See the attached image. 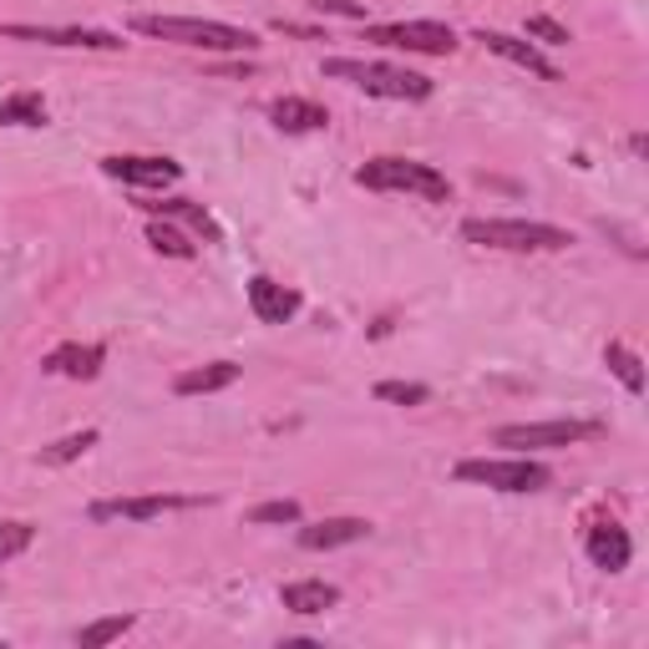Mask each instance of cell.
Returning <instances> with one entry per match:
<instances>
[{
  "instance_id": "cell-17",
  "label": "cell",
  "mask_w": 649,
  "mask_h": 649,
  "mask_svg": "<svg viewBox=\"0 0 649 649\" xmlns=\"http://www.w3.org/2000/svg\"><path fill=\"white\" fill-rule=\"evenodd\" d=\"M269 118H275V127H284V133H320V127L331 122V112L320 102H305V97H279V102H269Z\"/></svg>"
},
{
  "instance_id": "cell-3",
  "label": "cell",
  "mask_w": 649,
  "mask_h": 649,
  "mask_svg": "<svg viewBox=\"0 0 649 649\" xmlns=\"http://www.w3.org/2000/svg\"><path fill=\"white\" fill-rule=\"evenodd\" d=\"M325 77L350 81L371 97H396V102H426L432 97V81L416 77L406 67H385V61H356V56H331L325 61Z\"/></svg>"
},
{
  "instance_id": "cell-7",
  "label": "cell",
  "mask_w": 649,
  "mask_h": 649,
  "mask_svg": "<svg viewBox=\"0 0 649 649\" xmlns=\"http://www.w3.org/2000/svg\"><path fill=\"white\" fill-rule=\"evenodd\" d=\"M366 41L381 46H401V52H422V56H447L457 52V31L441 21H396V26H371Z\"/></svg>"
},
{
  "instance_id": "cell-15",
  "label": "cell",
  "mask_w": 649,
  "mask_h": 649,
  "mask_svg": "<svg viewBox=\"0 0 649 649\" xmlns=\"http://www.w3.org/2000/svg\"><path fill=\"white\" fill-rule=\"evenodd\" d=\"M629 533L619 528V523H598V528H589V558H594V569H629Z\"/></svg>"
},
{
  "instance_id": "cell-27",
  "label": "cell",
  "mask_w": 649,
  "mask_h": 649,
  "mask_svg": "<svg viewBox=\"0 0 649 649\" xmlns=\"http://www.w3.org/2000/svg\"><path fill=\"white\" fill-rule=\"evenodd\" d=\"M249 523H300V503H290V497H279V503H259L249 513Z\"/></svg>"
},
{
  "instance_id": "cell-29",
  "label": "cell",
  "mask_w": 649,
  "mask_h": 649,
  "mask_svg": "<svg viewBox=\"0 0 649 649\" xmlns=\"http://www.w3.org/2000/svg\"><path fill=\"white\" fill-rule=\"evenodd\" d=\"M315 5L331 15H356V21H366V5H356V0H315Z\"/></svg>"
},
{
  "instance_id": "cell-23",
  "label": "cell",
  "mask_w": 649,
  "mask_h": 649,
  "mask_svg": "<svg viewBox=\"0 0 649 649\" xmlns=\"http://www.w3.org/2000/svg\"><path fill=\"white\" fill-rule=\"evenodd\" d=\"M147 213H163V219H188V224L193 228H203V234H209V239H219V228H213V219L203 209H193V203L188 199H163V203H143Z\"/></svg>"
},
{
  "instance_id": "cell-6",
  "label": "cell",
  "mask_w": 649,
  "mask_h": 649,
  "mask_svg": "<svg viewBox=\"0 0 649 649\" xmlns=\"http://www.w3.org/2000/svg\"><path fill=\"white\" fill-rule=\"evenodd\" d=\"M604 437L598 422H523V426H503L497 447H573V441H594Z\"/></svg>"
},
{
  "instance_id": "cell-8",
  "label": "cell",
  "mask_w": 649,
  "mask_h": 649,
  "mask_svg": "<svg viewBox=\"0 0 649 649\" xmlns=\"http://www.w3.org/2000/svg\"><path fill=\"white\" fill-rule=\"evenodd\" d=\"M0 36L41 41V46H81V52H122L127 46L112 31H87V26H0Z\"/></svg>"
},
{
  "instance_id": "cell-28",
  "label": "cell",
  "mask_w": 649,
  "mask_h": 649,
  "mask_svg": "<svg viewBox=\"0 0 649 649\" xmlns=\"http://www.w3.org/2000/svg\"><path fill=\"white\" fill-rule=\"evenodd\" d=\"M528 36L533 41H548V46H569V31L548 21V15H528Z\"/></svg>"
},
{
  "instance_id": "cell-14",
  "label": "cell",
  "mask_w": 649,
  "mask_h": 649,
  "mask_svg": "<svg viewBox=\"0 0 649 649\" xmlns=\"http://www.w3.org/2000/svg\"><path fill=\"white\" fill-rule=\"evenodd\" d=\"M279 604L290 614H325L340 604V589L325 579H300V583H284V589H279Z\"/></svg>"
},
{
  "instance_id": "cell-22",
  "label": "cell",
  "mask_w": 649,
  "mask_h": 649,
  "mask_svg": "<svg viewBox=\"0 0 649 649\" xmlns=\"http://www.w3.org/2000/svg\"><path fill=\"white\" fill-rule=\"evenodd\" d=\"M133 624H137L133 614H112V619H97V624H87V629L77 635V645H81V649H102V645H112V639L127 635Z\"/></svg>"
},
{
  "instance_id": "cell-18",
  "label": "cell",
  "mask_w": 649,
  "mask_h": 649,
  "mask_svg": "<svg viewBox=\"0 0 649 649\" xmlns=\"http://www.w3.org/2000/svg\"><path fill=\"white\" fill-rule=\"evenodd\" d=\"M239 381V366L234 360H213V366H199V371H183L172 381L178 396H209V391H224V385Z\"/></svg>"
},
{
  "instance_id": "cell-25",
  "label": "cell",
  "mask_w": 649,
  "mask_h": 649,
  "mask_svg": "<svg viewBox=\"0 0 649 649\" xmlns=\"http://www.w3.org/2000/svg\"><path fill=\"white\" fill-rule=\"evenodd\" d=\"M147 244H153L158 254H168V259H193V244L168 224H147Z\"/></svg>"
},
{
  "instance_id": "cell-4",
  "label": "cell",
  "mask_w": 649,
  "mask_h": 649,
  "mask_svg": "<svg viewBox=\"0 0 649 649\" xmlns=\"http://www.w3.org/2000/svg\"><path fill=\"white\" fill-rule=\"evenodd\" d=\"M360 188H376V193H416V199L447 203L451 183L441 178L432 163H411V158H371L356 172Z\"/></svg>"
},
{
  "instance_id": "cell-16",
  "label": "cell",
  "mask_w": 649,
  "mask_h": 649,
  "mask_svg": "<svg viewBox=\"0 0 649 649\" xmlns=\"http://www.w3.org/2000/svg\"><path fill=\"white\" fill-rule=\"evenodd\" d=\"M107 350L102 345H56L52 356H46V371L52 376H71V381H92L102 371Z\"/></svg>"
},
{
  "instance_id": "cell-13",
  "label": "cell",
  "mask_w": 649,
  "mask_h": 649,
  "mask_svg": "<svg viewBox=\"0 0 649 649\" xmlns=\"http://www.w3.org/2000/svg\"><path fill=\"white\" fill-rule=\"evenodd\" d=\"M366 533H371L366 517H325V523L300 528V548H310V553H320V548H345V544H360Z\"/></svg>"
},
{
  "instance_id": "cell-26",
  "label": "cell",
  "mask_w": 649,
  "mask_h": 649,
  "mask_svg": "<svg viewBox=\"0 0 649 649\" xmlns=\"http://www.w3.org/2000/svg\"><path fill=\"white\" fill-rule=\"evenodd\" d=\"M426 396H432V391L416 385V381H381L376 385V401H396V406H422Z\"/></svg>"
},
{
  "instance_id": "cell-11",
  "label": "cell",
  "mask_w": 649,
  "mask_h": 649,
  "mask_svg": "<svg viewBox=\"0 0 649 649\" xmlns=\"http://www.w3.org/2000/svg\"><path fill=\"white\" fill-rule=\"evenodd\" d=\"M249 310L265 320V325H284V320L300 315V294L284 290V284H275L269 275H254L249 279Z\"/></svg>"
},
{
  "instance_id": "cell-1",
  "label": "cell",
  "mask_w": 649,
  "mask_h": 649,
  "mask_svg": "<svg viewBox=\"0 0 649 649\" xmlns=\"http://www.w3.org/2000/svg\"><path fill=\"white\" fill-rule=\"evenodd\" d=\"M133 31L199 52H254V31L228 26V21H203V15H133Z\"/></svg>"
},
{
  "instance_id": "cell-10",
  "label": "cell",
  "mask_w": 649,
  "mask_h": 649,
  "mask_svg": "<svg viewBox=\"0 0 649 649\" xmlns=\"http://www.w3.org/2000/svg\"><path fill=\"white\" fill-rule=\"evenodd\" d=\"M102 168L133 188H168L183 178V168L172 158H102Z\"/></svg>"
},
{
  "instance_id": "cell-2",
  "label": "cell",
  "mask_w": 649,
  "mask_h": 649,
  "mask_svg": "<svg viewBox=\"0 0 649 649\" xmlns=\"http://www.w3.org/2000/svg\"><path fill=\"white\" fill-rule=\"evenodd\" d=\"M462 239L507 254H558L573 244V234L558 224H533V219H467Z\"/></svg>"
},
{
  "instance_id": "cell-12",
  "label": "cell",
  "mask_w": 649,
  "mask_h": 649,
  "mask_svg": "<svg viewBox=\"0 0 649 649\" xmlns=\"http://www.w3.org/2000/svg\"><path fill=\"white\" fill-rule=\"evenodd\" d=\"M178 507H199V497H112V503H97L92 517L107 523V517H133V523H147V517L178 513Z\"/></svg>"
},
{
  "instance_id": "cell-20",
  "label": "cell",
  "mask_w": 649,
  "mask_h": 649,
  "mask_svg": "<svg viewBox=\"0 0 649 649\" xmlns=\"http://www.w3.org/2000/svg\"><path fill=\"white\" fill-rule=\"evenodd\" d=\"M604 360H609V371L624 381V391H635V396L645 391V366H639V356L629 350V345H619V340H614L609 350H604Z\"/></svg>"
},
{
  "instance_id": "cell-24",
  "label": "cell",
  "mask_w": 649,
  "mask_h": 649,
  "mask_svg": "<svg viewBox=\"0 0 649 649\" xmlns=\"http://www.w3.org/2000/svg\"><path fill=\"white\" fill-rule=\"evenodd\" d=\"M31 544H36V528H31V523H21V517H15V523H0V563H11V558L26 553Z\"/></svg>"
},
{
  "instance_id": "cell-9",
  "label": "cell",
  "mask_w": 649,
  "mask_h": 649,
  "mask_svg": "<svg viewBox=\"0 0 649 649\" xmlns=\"http://www.w3.org/2000/svg\"><path fill=\"white\" fill-rule=\"evenodd\" d=\"M478 41L488 46L492 56H503V61H513V67H523V71H533V77H544V81H558V67L548 61L533 41H517V36H507V31H478Z\"/></svg>"
},
{
  "instance_id": "cell-19",
  "label": "cell",
  "mask_w": 649,
  "mask_h": 649,
  "mask_svg": "<svg viewBox=\"0 0 649 649\" xmlns=\"http://www.w3.org/2000/svg\"><path fill=\"white\" fill-rule=\"evenodd\" d=\"M0 122H5V127H41V122H46V102H41L36 92L0 97Z\"/></svg>"
},
{
  "instance_id": "cell-21",
  "label": "cell",
  "mask_w": 649,
  "mask_h": 649,
  "mask_svg": "<svg viewBox=\"0 0 649 649\" xmlns=\"http://www.w3.org/2000/svg\"><path fill=\"white\" fill-rule=\"evenodd\" d=\"M97 447V432L87 426V432H71V437L52 441V447H41V467H61V462H77L81 451Z\"/></svg>"
},
{
  "instance_id": "cell-5",
  "label": "cell",
  "mask_w": 649,
  "mask_h": 649,
  "mask_svg": "<svg viewBox=\"0 0 649 649\" xmlns=\"http://www.w3.org/2000/svg\"><path fill=\"white\" fill-rule=\"evenodd\" d=\"M451 472L492 492H544L553 482V472L544 462H528V457H467Z\"/></svg>"
}]
</instances>
